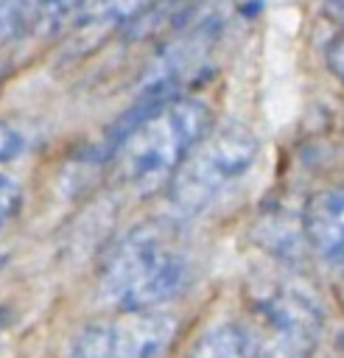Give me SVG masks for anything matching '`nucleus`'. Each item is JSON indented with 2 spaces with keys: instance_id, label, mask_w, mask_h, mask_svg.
<instances>
[{
  "instance_id": "1",
  "label": "nucleus",
  "mask_w": 344,
  "mask_h": 358,
  "mask_svg": "<svg viewBox=\"0 0 344 358\" xmlns=\"http://www.w3.org/2000/svg\"><path fill=\"white\" fill-rule=\"evenodd\" d=\"M193 282V257L171 221H145L106 252L98 294L115 310H154Z\"/></svg>"
},
{
  "instance_id": "2",
  "label": "nucleus",
  "mask_w": 344,
  "mask_h": 358,
  "mask_svg": "<svg viewBox=\"0 0 344 358\" xmlns=\"http://www.w3.org/2000/svg\"><path fill=\"white\" fill-rule=\"evenodd\" d=\"M131 123L117 126V173L123 185L148 193L171 182L196 143L215 126L213 109L187 95L143 98Z\"/></svg>"
},
{
  "instance_id": "3",
  "label": "nucleus",
  "mask_w": 344,
  "mask_h": 358,
  "mask_svg": "<svg viewBox=\"0 0 344 358\" xmlns=\"http://www.w3.org/2000/svg\"><path fill=\"white\" fill-rule=\"evenodd\" d=\"M324 327L319 299L294 280H266L252 288L238 324L252 358H313Z\"/></svg>"
},
{
  "instance_id": "4",
  "label": "nucleus",
  "mask_w": 344,
  "mask_h": 358,
  "mask_svg": "<svg viewBox=\"0 0 344 358\" xmlns=\"http://www.w3.org/2000/svg\"><path fill=\"white\" fill-rule=\"evenodd\" d=\"M257 151V137L243 123L213 126L168 182L173 213L196 215L210 207L229 185L252 171Z\"/></svg>"
},
{
  "instance_id": "5",
  "label": "nucleus",
  "mask_w": 344,
  "mask_h": 358,
  "mask_svg": "<svg viewBox=\"0 0 344 358\" xmlns=\"http://www.w3.org/2000/svg\"><path fill=\"white\" fill-rule=\"evenodd\" d=\"M176 316L165 310H115L78 330L70 358H162L176 338Z\"/></svg>"
},
{
  "instance_id": "6",
  "label": "nucleus",
  "mask_w": 344,
  "mask_h": 358,
  "mask_svg": "<svg viewBox=\"0 0 344 358\" xmlns=\"http://www.w3.org/2000/svg\"><path fill=\"white\" fill-rule=\"evenodd\" d=\"M165 0H84L81 8L64 22L70 39L67 48L81 53L89 45L101 42L109 31L154 11Z\"/></svg>"
},
{
  "instance_id": "7",
  "label": "nucleus",
  "mask_w": 344,
  "mask_h": 358,
  "mask_svg": "<svg viewBox=\"0 0 344 358\" xmlns=\"http://www.w3.org/2000/svg\"><path fill=\"white\" fill-rule=\"evenodd\" d=\"M302 235L319 260L327 266H341L344 252V201L338 187H324L310 196L302 213Z\"/></svg>"
},
{
  "instance_id": "8",
  "label": "nucleus",
  "mask_w": 344,
  "mask_h": 358,
  "mask_svg": "<svg viewBox=\"0 0 344 358\" xmlns=\"http://www.w3.org/2000/svg\"><path fill=\"white\" fill-rule=\"evenodd\" d=\"M84 0H0V48L20 36L62 28Z\"/></svg>"
},
{
  "instance_id": "9",
  "label": "nucleus",
  "mask_w": 344,
  "mask_h": 358,
  "mask_svg": "<svg viewBox=\"0 0 344 358\" xmlns=\"http://www.w3.org/2000/svg\"><path fill=\"white\" fill-rule=\"evenodd\" d=\"M185 358H252L238 324H215L201 333Z\"/></svg>"
},
{
  "instance_id": "10",
  "label": "nucleus",
  "mask_w": 344,
  "mask_h": 358,
  "mask_svg": "<svg viewBox=\"0 0 344 358\" xmlns=\"http://www.w3.org/2000/svg\"><path fill=\"white\" fill-rule=\"evenodd\" d=\"M20 207H22V187L11 176L0 173V232L17 218Z\"/></svg>"
},
{
  "instance_id": "11",
  "label": "nucleus",
  "mask_w": 344,
  "mask_h": 358,
  "mask_svg": "<svg viewBox=\"0 0 344 358\" xmlns=\"http://www.w3.org/2000/svg\"><path fill=\"white\" fill-rule=\"evenodd\" d=\"M22 151V134L6 123H0V159H11Z\"/></svg>"
},
{
  "instance_id": "12",
  "label": "nucleus",
  "mask_w": 344,
  "mask_h": 358,
  "mask_svg": "<svg viewBox=\"0 0 344 358\" xmlns=\"http://www.w3.org/2000/svg\"><path fill=\"white\" fill-rule=\"evenodd\" d=\"M6 330V310H0V333Z\"/></svg>"
}]
</instances>
